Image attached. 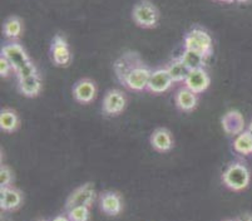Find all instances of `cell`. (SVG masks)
<instances>
[{"mask_svg":"<svg viewBox=\"0 0 252 221\" xmlns=\"http://www.w3.org/2000/svg\"><path fill=\"white\" fill-rule=\"evenodd\" d=\"M0 55H3L11 64L17 79H23V78L31 77L38 73L36 66L32 62L27 50L18 40L5 41L1 45Z\"/></svg>","mask_w":252,"mask_h":221,"instance_id":"cell-1","label":"cell"},{"mask_svg":"<svg viewBox=\"0 0 252 221\" xmlns=\"http://www.w3.org/2000/svg\"><path fill=\"white\" fill-rule=\"evenodd\" d=\"M183 47L185 49L196 50L205 55L206 58H211L214 54V40L206 29L201 27H192L183 37Z\"/></svg>","mask_w":252,"mask_h":221,"instance_id":"cell-2","label":"cell"},{"mask_svg":"<svg viewBox=\"0 0 252 221\" xmlns=\"http://www.w3.org/2000/svg\"><path fill=\"white\" fill-rule=\"evenodd\" d=\"M221 179L228 190L242 191L249 187L251 175L245 163L232 162L226 167Z\"/></svg>","mask_w":252,"mask_h":221,"instance_id":"cell-3","label":"cell"},{"mask_svg":"<svg viewBox=\"0 0 252 221\" xmlns=\"http://www.w3.org/2000/svg\"><path fill=\"white\" fill-rule=\"evenodd\" d=\"M132 19L143 29H152L159 22V10L150 0H141L132 9Z\"/></svg>","mask_w":252,"mask_h":221,"instance_id":"cell-4","label":"cell"},{"mask_svg":"<svg viewBox=\"0 0 252 221\" xmlns=\"http://www.w3.org/2000/svg\"><path fill=\"white\" fill-rule=\"evenodd\" d=\"M142 62L143 61H142L139 53L134 52V50H127L123 54L119 55L113 64L114 74H116L118 82L122 84L123 80L129 75V73L136 67H138Z\"/></svg>","mask_w":252,"mask_h":221,"instance_id":"cell-5","label":"cell"},{"mask_svg":"<svg viewBox=\"0 0 252 221\" xmlns=\"http://www.w3.org/2000/svg\"><path fill=\"white\" fill-rule=\"evenodd\" d=\"M127 107V97L119 89H109L103 97L102 113L105 117H116Z\"/></svg>","mask_w":252,"mask_h":221,"instance_id":"cell-6","label":"cell"},{"mask_svg":"<svg viewBox=\"0 0 252 221\" xmlns=\"http://www.w3.org/2000/svg\"><path fill=\"white\" fill-rule=\"evenodd\" d=\"M151 73H152V69L144 63V62H142V63L139 64L138 67H136V68L129 73V75L123 80L122 86L125 87V88L133 92L147 91Z\"/></svg>","mask_w":252,"mask_h":221,"instance_id":"cell-7","label":"cell"},{"mask_svg":"<svg viewBox=\"0 0 252 221\" xmlns=\"http://www.w3.org/2000/svg\"><path fill=\"white\" fill-rule=\"evenodd\" d=\"M97 193H95V187L92 183H87L84 185L75 188L69 196H68L67 202H65V210H69L75 206H88L91 207L93 202L95 201Z\"/></svg>","mask_w":252,"mask_h":221,"instance_id":"cell-8","label":"cell"},{"mask_svg":"<svg viewBox=\"0 0 252 221\" xmlns=\"http://www.w3.org/2000/svg\"><path fill=\"white\" fill-rule=\"evenodd\" d=\"M50 58L58 67H68L72 62V52L67 39L61 34H57L50 44Z\"/></svg>","mask_w":252,"mask_h":221,"instance_id":"cell-9","label":"cell"},{"mask_svg":"<svg viewBox=\"0 0 252 221\" xmlns=\"http://www.w3.org/2000/svg\"><path fill=\"white\" fill-rule=\"evenodd\" d=\"M97 84L94 80L89 78H82L74 83L72 88V94L74 100L81 105H89L97 97Z\"/></svg>","mask_w":252,"mask_h":221,"instance_id":"cell-10","label":"cell"},{"mask_svg":"<svg viewBox=\"0 0 252 221\" xmlns=\"http://www.w3.org/2000/svg\"><path fill=\"white\" fill-rule=\"evenodd\" d=\"M172 86H173V80H172L171 75L167 72L166 67H159V68L153 69L147 86V91L150 93H164V92L169 91Z\"/></svg>","mask_w":252,"mask_h":221,"instance_id":"cell-11","label":"cell"},{"mask_svg":"<svg viewBox=\"0 0 252 221\" xmlns=\"http://www.w3.org/2000/svg\"><path fill=\"white\" fill-rule=\"evenodd\" d=\"M183 84L196 94H201L210 88L211 77L206 68L192 69V71H189Z\"/></svg>","mask_w":252,"mask_h":221,"instance_id":"cell-12","label":"cell"},{"mask_svg":"<svg viewBox=\"0 0 252 221\" xmlns=\"http://www.w3.org/2000/svg\"><path fill=\"white\" fill-rule=\"evenodd\" d=\"M221 126L224 133L231 137H236L245 131V118L237 110H227L221 118Z\"/></svg>","mask_w":252,"mask_h":221,"instance_id":"cell-13","label":"cell"},{"mask_svg":"<svg viewBox=\"0 0 252 221\" xmlns=\"http://www.w3.org/2000/svg\"><path fill=\"white\" fill-rule=\"evenodd\" d=\"M99 206L105 215H119L123 209L122 196L116 191H105L99 196Z\"/></svg>","mask_w":252,"mask_h":221,"instance_id":"cell-14","label":"cell"},{"mask_svg":"<svg viewBox=\"0 0 252 221\" xmlns=\"http://www.w3.org/2000/svg\"><path fill=\"white\" fill-rule=\"evenodd\" d=\"M150 144L157 152H169L173 146H175V141H173V136L169 132V130L163 127L156 128L152 132L150 137Z\"/></svg>","mask_w":252,"mask_h":221,"instance_id":"cell-15","label":"cell"},{"mask_svg":"<svg viewBox=\"0 0 252 221\" xmlns=\"http://www.w3.org/2000/svg\"><path fill=\"white\" fill-rule=\"evenodd\" d=\"M23 204V195L19 190L6 186L0 187V209L4 211H14Z\"/></svg>","mask_w":252,"mask_h":221,"instance_id":"cell-16","label":"cell"},{"mask_svg":"<svg viewBox=\"0 0 252 221\" xmlns=\"http://www.w3.org/2000/svg\"><path fill=\"white\" fill-rule=\"evenodd\" d=\"M175 105L182 112H192L198 105V94L183 86L176 92Z\"/></svg>","mask_w":252,"mask_h":221,"instance_id":"cell-17","label":"cell"},{"mask_svg":"<svg viewBox=\"0 0 252 221\" xmlns=\"http://www.w3.org/2000/svg\"><path fill=\"white\" fill-rule=\"evenodd\" d=\"M17 87L20 94H23L24 97H28V98H34V97L39 96V93L42 92V78H40L39 73H36V74L31 75V77L18 79Z\"/></svg>","mask_w":252,"mask_h":221,"instance_id":"cell-18","label":"cell"},{"mask_svg":"<svg viewBox=\"0 0 252 221\" xmlns=\"http://www.w3.org/2000/svg\"><path fill=\"white\" fill-rule=\"evenodd\" d=\"M20 127V118L11 108H3L0 112V130L5 133L17 132Z\"/></svg>","mask_w":252,"mask_h":221,"instance_id":"cell-19","label":"cell"},{"mask_svg":"<svg viewBox=\"0 0 252 221\" xmlns=\"http://www.w3.org/2000/svg\"><path fill=\"white\" fill-rule=\"evenodd\" d=\"M167 72L171 75L173 83H183L189 73V69L186 67V64L181 61V58H173L167 63Z\"/></svg>","mask_w":252,"mask_h":221,"instance_id":"cell-20","label":"cell"},{"mask_svg":"<svg viewBox=\"0 0 252 221\" xmlns=\"http://www.w3.org/2000/svg\"><path fill=\"white\" fill-rule=\"evenodd\" d=\"M3 34L8 40H18L23 34V22L19 17H9L3 24Z\"/></svg>","mask_w":252,"mask_h":221,"instance_id":"cell-21","label":"cell"},{"mask_svg":"<svg viewBox=\"0 0 252 221\" xmlns=\"http://www.w3.org/2000/svg\"><path fill=\"white\" fill-rule=\"evenodd\" d=\"M180 58L189 71H192V69L205 68L206 61H207V58H206L205 55L196 52V50H191V49L183 50L182 54L180 55Z\"/></svg>","mask_w":252,"mask_h":221,"instance_id":"cell-22","label":"cell"},{"mask_svg":"<svg viewBox=\"0 0 252 221\" xmlns=\"http://www.w3.org/2000/svg\"><path fill=\"white\" fill-rule=\"evenodd\" d=\"M233 151L240 156H250L252 155V137L247 130L236 136L233 140Z\"/></svg>","mask_w":252,"mask_h":221,"instance_id":"cell-23","label":"cell"},{"mask_svg":"<svg viewBox=\"0 0 252 221\" xmlns=\"http://www.w3.org/2000/svg\"><path fill=\"white\" fill-rule=\"evenodd\" d=\"M67 215L70 221H89L91 210L88 206H75L67 210Z\"/></svg>","mask_w":252,"mask_h":221,"instance_id":"cell-24","label":"cell"},{"mask_svg":"<svg viewBox=\"0 0 252 221\" xmlns=\"http://www.w3.org/2000/svg\"><path fill=\"white\" fill-rule=\"evenodd\" d=\"M13 172L9 169L8 166L1 165L0 167V187H6V186H10L13 183Z\"/></svg>","mask_w":252,"mask_h":221,"instance_id":"cell-25","label":"cell"},{"mask_svg":"<svg viewBox=\"0 0 252 221\" xmlns=\"http://www.w3.org/2000/svg\"><path fill=\"white\" fill-rule=\"evenodd\" d=\"M11 73H14V69L9 63L6 58H4L3 55H0V77L1 78H8L10 77Z\"/></svg>","mask_w":252,"mask_h":221,"instance_id":"cell-26","label":"cell"},{"mask_svg":"<svg viewBox=\"0 0 252 221\" xmlns=\"http://www.w3.org/2000/svg\"><path fill=\"white\" fill-rule=\"evenodd\" d=\"M236 221H252V214L250 213L242 214V215H240L237 219H236Z\"/></svg>","mask_w":252,"mask_h":221,"instance_id":"cell-27","label":"cell"},{"mask_svg":"<svg viewBox=\"0 0 252 221\" xmlns=\"http://www.w3.org/2000/svg\"><path fill=\"white\" fill-rule=\"evenodd\" d=\"M52 221H70V219L68 218V215H58L53 219Z\"/></svg>","mask_w":252,"mask_h":221,"instance_id":"cell-28","label":"cell"},{"mask_svg":"<svg viewBox=\"0 0 252 221\" xmlns=\"http://www.w3.org/2000/svg\"><path fill=\"white\" fill-rule=\"evenodd\" d=\"M247 131H249V132H250V135H251V137H252V121L250 122L249 127H247Z\"/></svg>","mask_w":252,"mask_h":221,"instance_id":"cell-29","label":"cell"},{"mask_svg":"<svg viewBox=\"0 0 252 221\" xmlns=\"http://www.w3.org/2000/svg\"><path fill=\"white\" fill-rule=\"evenodd\" d=\"M219 1H222V3H233L235 0H219Z\"/></svg>","mask_w":252,"mask_h":221,"instance_id":"cell-30","label":"cell"},{"mask_svg":"<svg viewBox=\"0 0 252 221\" xmlns=\"http://www.w3.org/2000/svg\"><path fill=\"white\" fill-rule=\"evenodd\" d=\"M235 1H237V3L240 4H244V3H247V1H250V0H235Z\"/></svg>","mask_w":252,"mask_h":221,"instance_id":"cell-31","label":"cell"},{"mask_svg":"<svg viewBox=\"0 0 252 221\" xmlns=\"http://www.w3.org/2000/svg\"><path fill=\"white\" fill-rule=\"evenodd\" d=\"M226 221H236V220H226Z\"/></svg>","mask_w":252,"mask_h":221,"instance_id":"cell-32","label":"cell"},{"mask_svg":"<svg viewBox=\"0 0 252 221\" xmlns=\"http://www.w3.org/2000/svg\"><path fill=\"white\" fill-rule=\"evenodd\" d=\"M40 221H45V220H40Z\"/></svg>","mask_w":252,"mask_h":221,"instance_id":"cell-33","label":"cell"}]
</instances>
